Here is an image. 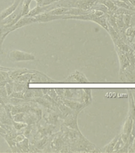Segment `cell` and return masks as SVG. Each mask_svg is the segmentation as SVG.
Masks as SVG:
<instances>
[{"instance_id":"cell-1","label":"cell","mask_w":135,"mask_h":153,"mask_svg":"<svg viewBox=\"0 0 135 153\" xmlns=\"http://www.w3.org/2000/svg\"><path fill=\"white\" fill-rule=\"evenodd\" d=\"M8 58L11 62H27V61H34L36 59V57L33 53L23 52V51H20V50H14L9 52V53H8Z\"/></svg>"},{"instance_id":"cell-28","label":"cell","mask_w":135,"mask_h":153,"mask_svg":"<svg viewBox=\"0 0 135 153\" xmlns=\"http://www.w3.org/2000/svg\"><path fill=\"white\" fill-rule=\"evenodd\" d=\"M48 121L51 123V124H54L57 121V114H50L49 116V118L46 119Z\"/></svg>"},{"instance_id":"cell-22","label":"cell","mask_w":135,"mask_h":153,"mask_svg":"<svg viewBox=\"0 0 135 153\" xmlns=\"http://www.w3.org/2000/svg\"><path fill=\"white\" fill-rule=\"evenodd\" d=\"M126 55L127 58L129 60V62H130V65H135V54L134 53L133 49H131V50L127 51L126 53Z\"/></svg>"},{"instance_id":"cell-24","label":"cell","mask_w":135,"mask_h":153,"mask_svg":"<svg viewBox=\"0 0 135 153\" xmlns=\"http://www.w3.org/2000/svg\"><path fill=\"white\" fill-rule=\"evenodd\" d=\"M13 83H14V81H8V82H7V84H6V85H5L6 89H7V95L8 96L10 95V94L14 92V84Z\"/></svg>"},{"instance_id":"cell-38","label":"cell","mask_w":135,"mask_h":153,"mask_svg":"<svg viewBox=\"0 0 135 153\" xmlns=\"http://www.w3.org/2000/svg\"><path fill=\"white\" fill-rule=\"evenodd\" d=\"M132 92V96H133V99H134V101L135 103V90H131Z\"/></svg>"},{"instance_id":"cell-23","label":"cell","mask_w":135,"mask_h":153,"mask_svg":"<svg viewBox=\"0 0 135 153\" xmlns=\"http://www.w3.org/2000/svg\"><path fill=\"white\" fill-rule=\"evenodd\" d=\"M12 125L14 126V129H16L17 131H20L24 128H26L27 126V124L24 122H17L13 120V123H12Z\"/></svg>"},{"instance_id":"cell-37","label":"cell","mask_w":135,"mask_h":153,"mask_svg":"<svg viewBox=\"0 0 135 153\" xmlns=\"http://www.w3.org/2000/svg\"><path fill=\"white\" fill-rule=\"evenodd\" d=\"M37 4L39 5V6H42V0H35Z\"/></svg>"},{"instance_id":"cell-3","label":"cell","mask_w":135,"mask_h":153,"mask_svg":"<svg viewBox=\"0 0 135 153\" xmlns=\"http://www.w3.org/2000/svg\"><path fill=\"white\" fill-rule=\"evenodd\" d=\"M37 22H48L50 21H54L57 19H64V15H53L49 12H44L40 14L34 16Z\"/></svg>"},{"instance_id":"cell-21","label":"cell","mask_w":135,"mask_h":153,"mask_svg":"<svg viewBox=\"0 0 135 153\" xmlns=\"http://www.w3.org/2000/svg\"><path fill=\"white\" fill-rule=\"evenodd\" d=\"M12 119L14 121L17 122H24L25 123V119H26V112H18L16 114L13 115Z\"/></svg>"},{"instance_id":"cell-14","label":"cell","mask_w":135,"mask_h":153,"mask_svg":"<svg viewBox=\"0 0 135 153\" xmlns=\"http://www.w3.org/2000/svg\"><path fill=\"white\" fill-rule=\"evenodd\" d=\"M119 136H120V134L115 136L108 144H107V145L105 146L104 148H102V149H100V152H113V150H114L115 143H116L117 140H119Z\"/></svg>"},{"instance_id":"cell-16","label":"cell","mask_w":135,"mask_h":153,"mask_svg":"<svg viewBox=\"0 0 135 153\" xmlns=\"http://www.w3.org/2000/svg\"><path fill=\"white\" fill-rule=\"evenodd\" d=\"M17 147L18 148V149L20 150L21 152H29V141L28 139L25 138L21 142H16Z\"/></svg>"},{"instance_id":"cell-8","label":"cell","mask_w":135,"mask_h":153,"mask_svg":"<svg viewBox=\"0 0 135 153\" xmlns=\"http://www.w3.org/2000/svg\"><path fill=\"white\" fill-rule=\"evenodd\" d=\"M21 0H14V3L11 5V6H10L9 7H7V9H5L4 10H2L1 13H0V22L3 20L5 18H7L8 15L13 13V12L17 9V7H18V5L20 4V2H21Z\"/></svg>"},{"instance_id":"cell-17","label":"cell","mask_w":135,"mask_h":153,"mask_svg":"<svg viewBox=\"0 0 135 153\" xmlns=\"http://www.w3.org/2000/svg\"><path fill=\"white\" fill-rule=\"evenodd\" d=\"M32 0H22L21 4V16H26L28 14L30 10V5Z\"/></svg>"},{"instance_id":"cell-27","label":"cell","mask_w":135,"mask_h":153,"mask_svg":"<svg viewBox=\"0 0 135 153\" xmlns=\"http://www.w3.org/2000/svg\"><path fill=\"white\" fill-rule=\"evenodd\" d=\"M0 95H1L2 100H3V101L5 102V100L8 98L7 89H6V87H5V86L4 87H1V88H0Z\"/></svg>"},{"instance_id":"cell-32","label":"cell","mask_w":135,"mask_h":153,"mask_svg":"<svg viewBox=\"0 0 135 153\" xmlns=\"http://www.w3.org/2000/svg\"><path fill=\"white\" fill-rule=\"evenodd\" d=\"M26 138V136H24V134H17V136H15V138H14V140L16 141V142H21L24 140V139Z\"/></svg>"},{"instance_id":"cell-19","label":"cell","mask_w":135,"mask_h":153,"mask_svg":"<svg viewBox=\"0 0 135 153\" xmlns=\"http://www.w3.org/2000/svg\"><path fill=\"white\" fill-rule=\"evenodd\" d=\"M114 15L115 17V20H116V24L117 26H118V28L119 30L125 28V24H124L123 21V14H114Z\"/></svg>"},{"instance_id":"cell-12","label":"cell","mask_w":135,"mask_h":153,"mask_svg":"<svg viewBox=\"0 0 135 153\" xmlns=\"http://www.w3.org/2000/svg\"><path fill=\"white\" fill-rule=\"evenodd\" d=\"M44 12H47V7L46 6H39L37 5L33 10H31L29 11V13L26 14V16L27 17H34L38 14H40Z\"/></svg>"},{"instance_id":"cell-18","label":"cell","mask_w":135,"mask_h":153,"mask_svg":"<svg viewBox=\"0 0 135 153\" xmlns=\"http://www.w3.org/2000/svg\"><path fill=\"white\" fill-rule=\"evenodd\" d=\"M91 10H100V11L103 12L104 14H111V12L108 10L105 5H103L101 2H97V3H95L94 6L92 7Z\"/></svg>"},{"instance_id":"cell-30","label":"cell","mask_w":135,"mask_h":153,"mask_svg":"<svg viewBox=\"0 0 135 153\" xmlns=\"http://www.w3.org/2000/svg\"><path fill=\"white\" fill-rule=\"evenodd\" d=\"M55 91H56V93H57V96H58V97H59L60 98V99L64 97V88H55Z\"/></svg>"},{"instance_id":"cell-11","label":"cell","mask_w":135,"mask_h":153,"mask_svg":"<svg viewBox=\"0 0 135 153\" xmlns=\"http://www.w3.org/2000/svg\"><path fill=\"white\" fill-rule=\"evenodd\" d=\"M129 95V112L128 116L131 117L134 120L135 119V103L134 101L133 96H132V92L131 89H128Z\"/></svg>"},{"instance_id":"cell-15","label":"cell","mask_w":135,"mask_h":153,"mask_svg":"<svg viewBox=\"0 0 135 153\" xmlns=\"http://www.w3.org/2000/svg\"><path fill=\"white\" fill-rule=\"evenodd\" d=\"M99 2H101L103 5H105L111 12V14H114L115 10L118 9V7L114 5L112 0H100Z\"/></svg>"},{"instance_id":"cell-4","label":"cell","mask_w":135,"mask_h":153,"mask_svg":"<svg viewBox=\"0 0 135 153\" xmlns=\"http://www.w3.org/2000/svg\"><path fill=\"white\" fill-rule=\"evenodd\" d=\"M62 102L64 103V105L68 106L69 108H71L72 110H73L76 112H80V111L84 108L85 107H87L83 103L80 102V101H76V100H70V99H67V98H61Z\"/></svg>"},{"instance_id":"cell-33","label":"cell","mask_w":135,"mask_h":153,"mask_svg":"<svg viewBox=\"0 0 135 153\" xmlns=\"http://www.w3.org/2000/svg\"><path fill=\"white\" fill-rule=\"evenodd\" d=\"M25 128H26V130H25V131H24V136H26V137H29V136H30V135L32 128H31L30 125H27V126H26Z\"/></svg>"},{"instance_id":"cell-7","label":"cell","mask_w":135,"mask_h":153,"mask_svg":"<svg viewBox=\"0 0 135 153\" xmlns=\"http://www.w3.org/2000/svg\"><path fill=\"white\" fill-rule=\"evenodd\" d=\"M65 81H77L80 83H87L88 82V79L80 72L75 71L67 77Z\"/></svg>"},{"instance_id":"cell-35","label":"cell","mask_w":135,"mask_h":153,"mask_svg":"<svg viewBox=\"0 0 135 153\" xmlns=\"http://www.w3.org/2000/svg\"><path fill=\"white\" fill-rule=\"evenodd\" d=\"M52 3V0H42V6H47Z\"/></svg>"},{"instance_id":"cell-6","label":"cell","mask_w":135,"mask_h":153,"mask_svg":"<svg viewBox=\"0 0 135 153\" xmlns=\"http://www.w3.org/2000/svg\"><path fill=\"white\" fill-rule=\"evenodd\" d=\"M79 112H74L71 114L68 115L64 117V125L69 128H71L72 129L80 131L77 124V117H78Z\"/></svg>"},{"instance_id":"cell-31","label":"cell","mask_w":135,"mask_h":153,"mask_svg":"<svg viewBox=\"0 0 135 153\" xmlns=\"http://www.w3.org/2000/svg\"><path fill=\"white\" fill-rule=\"evenodd\" d=\"M129 143H125V145L122 147V148H121L120 149H119V150L117 151V152H128V150H129Z\"/></svg>"},{"instance_id":"cell-2","label":"cell","mask_w":135,"mask_h":153,"mask_svg":"<svg viewBox=\"0 0 135 153\" xmlns=\"http://www.w3.org/2000/svg\"><path fill=\"white\" fill-rule=\"evenodd\" d=\"M35 22H37V21H36V19L34 17H21V19H19L16 23L14 24V25L12 26H10V27H9V33L12 32V31L16 30L17 29L21 28V27H23V26H27V25H30V24L35 23Z\"/></svg>"},{"instance_id":"cell-26","label":"cell","mask_w":135,"mask_h":153,"mask_svg":"<svg viewBox=\"0 0 135 153\" xmlns=\"http://www.w3.org/2000/svg\"><path fill=\"white\" fill-rule=\"evenodd\" d=\"M131 15L130 14H123V21L124 24H125V28H127L128 26H130L131 24Z\"/></svg>"},{"instance_id":"cell-9","label":"cell","mask_w":135,"mask_h":153,"mask_svg":"<svg viewBox=\"0 0 135 153\" xmlns=\"http://www.w3.org/2000/svg\"><path fill=\"white\" fill-rule=\"evenodd\" d=\"M26 73H35V71L33 70H30L27 69H11L8 71V75L9 77L11 79L12 81L16 80L19 76H21L22 74H26Z\"/></svg>"},{"instance_id":"cell-13","label":"cell","mask_w":135,"mask_h":153,"mask_svg":"<svg viewBox=\"0 0 135 153\" xmlns=\"http://www.w3.org/2000/svg\"><path fill=\"white\" fill-rule=\"evenodd\" d=\"M125 36L128 45L131 44L135 38V27L131 26H128L125 30Z\"/></svg>"},{"instance_id":"cell-10","label":"cell","mask_w":135,"mask_h":153,"mask_svg":"<svg viewBox=\"0 0 135 153\" xmlns=\"http://www.w3.org/2000/svg\"><path fill=\"white\" fill-rule=\"evenodd\" d=\"M9 33V27L0 23V55L2 53V43Z\"/></svg>"},{"instance_id":"cell-5","label":"cell","mask_w":135,"mask_h":153,"mask_svg":"<svg viewBox=\"0 0 135 153\" xmlns=\"http://www.w3.org/2000/svg\"><path fill=\"white\" fill-rule=\"evenodd\" d=\"M115 47V50H116V53L118 54V57H119V67H120V72H119V74L121 75L123 71L125 70L126 67L130 65V62H129V60L127 58L126 55V53L123 52L122 50H121L119 48H118L117 46L114 45Z\"/></svg>"},{"instance_id":"cell-29","label":"cell","mask_w":135,"mask_h":153,"mask_svg":"<svg viewBox=\"0 0 135 153\" xmlns=\"http://www.w3.org/2000/svg\"><path fill=\"white\" fill-rule=\"evenodd\" d=\"M33 90L35 97H42L44 95L41 91V88H33Z\"/></svg>"},{"instance_id":"cell-20","label":"cell","mask_w":135,"mask_h":153,"mask_svg":"<svg viewBox=\"0 0 135 153\" xmlns=\"http://www.w3.org/2000/svg\"><path fill=\"white\" fill-rule=\"evenodd\" d=\"M135 14L134 10H132L126 9V8H122V7H118V9L115 10L114 14H130V15H132V14Z\"/></svg>"},{"instance_id":"cell-25","label":"cell","mask_w":135,"mask_h":153,"mask_svg":"<svg viewBox=\"0 0 135 153\" xmlns=\"http://www.w3.org/2000/svg\"><path fill=\"white\" fill-rule=\"evenodd\" d=\"M124 145H125V143H124L123 141H122V140L121 139V137L119 136V140H117L116 143H115V146H114V150H113V152H117V151L119 150V149H120L121 148H122Z\"/></svg>"},{"instance_id":"cell-36","label":"cell","mask_w":135,"mask_h":153,"mask_svg":"<svg viewBox=\"0 0 135 153\" xmlns=\"http://www.w3.org/2000/svg\"><path fill=\"white\" fill-rule=\"evenodd\" d=\"M41 91H42L43 94H44V95H45V94H47V93H48L49 88H41Z\"/></svg>"},{"instance_id":"cell-39","label":"cell","mask_w":135,"mask_h":153,"mask_svg":"<svg viewBox=\"0 0 135 153\" xmlns=\"http://www.w3.org/2000/svg\"><path fill=\"white\" fill-rule=\"evenodd\" d=\"M134 54H135V47H134Z\"/></svg>"},{"instance_id":"cell-34","label":"cell","mask_w":135,"mask_h":153,"mask_svg":"<svg viewBox=\"0 0 135 153\" xmlns=\"http://www.w3.org/2000/svg\"><path fill=\"white\" fill-rule=\"evenodd\" d=\"M130 26L135 27V14H132V15H131V24H130Z\"/></svg>"}]
</instances>
